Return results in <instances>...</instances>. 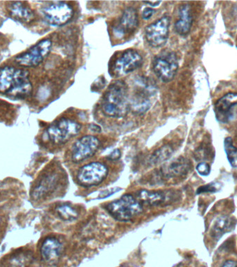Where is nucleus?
<instances>
[{
	"mask_svg": "<svg viewBox=\"0 0 237 267\" xmlns=\"http://www.w3.org/2000/svg\"><path fill=\"white\" fill-rule=\"evenodd\" d=\"M103 113L112 118H123L131 110L130 96L127 83L122 80L114 81L109 86L102 100Z\"/></svg>",
	"mask_w": 237,
	"mask_h": 267,
	"instance_id": "nucleus-1",
	"label": "nucleus"
},
{
	"mask_svg": "<svg viewBox=\"0 0 237 267\" xmlns=\"http://www.w3.org/2000/svg\"><path fill=\"white\" fill-rule=\"evenodd\" d=\"M64 172L55 169H47L40 172L33 183L30 192L33 204L40 205L54 197L63 186Z\"/></svg>",
	"mask_w": 237,
	"mask_h": 267,
	"instance_id": "nucleus-2",
	"label": "nucleus"
},
{
	"mask_svg": "<svg viewBox=\"0 0 237 267\" xmlns=\"http://www.w3.org/2000/svg\"><path fill=\"white\" fill-rule=\"evenodd\" d=\"M27 70L7 66L0 69V92L22 98L27 96L32 91Z\"/></svg>",
	"mask_w": 237,
	"mask_h": 267,
	"instance_id": "nucleus-3",
	"label": "nucleus"
},
{
	"mask_svg": "<svg viewBox=\"0 0 237 267\" xmlns=\"http://www.w3.org/2000/svg\"><path fill=\"white\" fill-rule=\"evenodd\" d=\"M108 211L116 220L120 221H129L138 216L142 211V205L132 195H124L121 198L114 200L105 206Z\"/></svg>",
	"mask_w": 237,
	"mask_h": 267,
	"instance_id": "nucleus-4",
	"label": "nucleus"
},
{
	"mask_svg": "<svg viewBox=\"0 0 237 267\" xmlns=\"http://www.w3.org/2000/svg\"><path fill=\"white\" fill-rule=\"evenodd\" d=\"M81 125L79 122L68 118H61L53 122L47 129V137L55 144H64L79 135Z\"/></svg>",
	"mask_w": 237,
	"mask_h": 267,
	"instance_id": "nucleus-5",
	"label": "nucleus"
},
{
	"mask_svg": "<svg viewBox=\"0 0 237 267\" xmlns=\"http://www.w3.org/2000/svg\"><path fill=\"white\" fill-rule=\"evenodd\" d=\"M153 70L161 81L169 82L173 80L179 70V60L173 52L165 51L159 54L153 59Z\"/></svg>",
	"mask_w": 237,
	"mask_h": 267,
	"instance_id": "nucleus-6",
	"label": "nucleus"
},
{
	"mask_svg": "<svg viewBox=\"0 0 237 267\" xmlns=\"http://www.w3.org/2000/svg\"><path fill=\"white\" fill-rule=\"evenodd\" d=\"M108 175L107 166L103 163L94 161L81 167L77 172V179L81 186L94 187L103 183Z\"/></svg>",
	"mask_w": 237,
	"mask_h": 267,
	"instance_id": "nucleus-7",
	"label": "nucleus"
},
{
	"mask_svg": "<svg viewBox=\"0 0 237 267\" xmlns=\"http://www.w3.org/2000/svg\"><path fill=\"white\" fill-rule=\"evenodd\" d=\"M52 47V42L49 39H44L33 46L26 53L16 57V62L20 66L34 67L41 64Z\"/></svg>",
	"mask_w": 237,
	"mask_h": 267,
	"instance_id": "nucleus-8",
	"label": "nucleus"
},
{
	"mask_svg": "<svg viewBox=\"0 0 237 267\" xmlns=\"http://www.w3.org/2000/svg\"><path fill=\"white\" fill-rule=\"evenodd\" d=\"M73 8L68 3L55 2L44 7L42 10L44 19L51 25L63 26L71 20L74 16Z\"/></svg>",
	"mask_w": 237,
	"mask_h": 267,
	"instance_id": "nucleus-9",
	"label": "nucleus"
},
{
	"mask_svg": "<svg viewBox=\"0 0 237 267\" xmlns=\"http://www.w3.org/2000/svg\"><path fill=\"white\" fill-rule=\"evenodd\" d=\"M171 20L168 16H164L146 27L145 36L148 43L153 48H160L167 41Z\"/></svg>",
	"mask_w": 237,
	"mask_h": 267,
	"instance_id": "nucleus-10",
	"label": "nucleus"
},
{
	"mask_svg": "<svg viewBox=\"0 0 237 267\" xmlns=\"http://www.w3.org/2000/svg\"><path fill=\"white\" fill-rule=\"evenodd\" d=\"M99 147L100 141L97 137L92 135L81 137L72 146V161L79 163L86 160L95 155Z\"/></svg>",
	"mask_w": 237,
	"mask_h": 267,
	"instance_id": "nucleus-11",
	"label": "nucleus"
},
{
	"mask_svg": "<svg viewBox=\"0 0 237 267\" xmlns=\"http://www.w3.org/2000/svg\"><path fill=\"white\" fill-rule=\"evenodd\" d=\"M142 61L143 59L138 51L134 50H127L114 62V74L117 76L127 75L140 68Z\"/></svg>",
	"mask_w": 237,
	"mask_h": 267,
	"instance_id": "nucleus-12",
	"label": "nucleus"
},
{
	"mask_svg": "<svg viewBox=\"0 0 237 267\" xmlns=\"http://www.w3.org/2000/svg\"><path fill=\"white\" fill-rule=\"evenodd\" d=\"M237 105V93H227L218 99L214 105L216 120L221 123H228L232 119V109Z\"/></svg>",
	"mask_w": 237,
	"mask_h": 267,
	"instance_id": "nucleus-13",
	"label": "nucleus"
},
{
	"mask_svg": "<svg viewBox=\"0 0 237 267\" xmlns=\"http://www.w3.org/2000/svg\"><path fill=\"white\" fill-rule=\"evenodd\" d=\"M138 86V91L132 98H130V107L135 114H142L146 112L151 106L149 99L150 95L153 94V89H151L149 84L142 81Z\"/></svg>",
	"mask_w": 237,
	"mask_h": 267,
	"instance_id": "nucleus-14",
	"label": "nucleus"
},
{
	"mask_svg": "<svg viewBox=\"0 0 237 267\" xmlns=\"http://www.w3.org/2000/svg\"><path fill=\"white\" fill-rule=\"evenodd\" d=\"M139 25L138 11L133 7H129L124 10L120 24L114 28V34L117 37H122L125 33L134 31Z\"/></svg>",
	"mask_w": 237,
	"mask_h": 267,
	"instance_id": "nucleus-15",
	"label": "nucleus"
},
{
	"mask_svg": "<svg viewBox=\"0 0 237 267\" xmlns=\"http://www.w3.org/2000/svg\"><path fill=\"white\" fill-rule=\"evenodd\" d=\"M62 249V244L58 239L48 237L42 242L40 247V254L44 261L50 264H53L60 258Z\"/></svg>",
	"mask_w": 237,
	"mask_h": 267,
	"instance_id": "nucleus-16",
	"label": "nucleus"
},
{
	"mask_svg": "<svg viewBox=\"0 0 237 267\" xmlns=\"http://www.w3.org/2000/svg\"><path fill=\"white\" fill-rule=\"evenodd\" d=\"M171 194L162 191L141 190L137 193V199L141 204L149 206H160L165 203L172 201Z\"/></svg>",
	"mask_w": 237,
	"mask_h": 267,
	"instance_id": "nucleus-17",
	"label": "nucleus"
},
{
	"mask_svg": "<svg viewBox=\"0 0 237 267\" xmlns=\"http://www.w3.org/2000/svg\"><path fill=\"white\" fill-rule=\"evenodd\" d=\"M193 23L192 10L188 4L181 6L179 9V19L175 23V30L181 36H186L192 29Z\"/></svg>",
	"mask_w": 237,
	"mask_h": 267,
	"instance_id": "nucleus-18",
	"label": "nucleus"
},
{
	"mask_svg": "<svg viewBox=\"0 0 237 267\" xmlns=\"http://www.w3.org/2000/svg\"><path fill=\"white\" fill-rule=\"evenodd\" d=\"M190 169V161L184 157H179L163 170L162 175L167 179L181 177L186 175Z\"/></svg>",
	"mask_w": 237,
	"mask_h": 267,
	"instance_id": "nucleus-19",
	"label": "nucleus"
},
{
	"mask_svg": "<svg viewBox=\"0 0 237 267\" xmlns=\"http://www.w3.org/2000/svg\"><path fill=\"white\" fill-rule=\"evenodd\" d=\"M236 223L232 218L227 216L218 217L215 221L213 223L210 229V235L214 239H219L224 234L230 231Z\"/></svg>",
	"mask_w": 237,
	"mask_h": 267,
	"instance_id": "nucleus-20",
	"label": "nucleus"
},
{
	"mask_svg": "<svg viewBox=\"0 0 237 267\" xmlns=\"http://www.w3.org/2000/svg\"><path fill=\"white\" fill-rule=\"evenodd\" d=\"M11 16L15 19L22 22H30L34 18L32 10L20 2H15L9 6Z\"/></svg>",
	"mask_w": 237,
	"mask_h": 267,
	"instance_id": "nucleus-21",
	"label": "nucleus"
},
{
	"mask_svg": "<svg viewBox=\"0 0 237 267\" xmlns=\"http://www.w3.org/2000/svg\"><path fill=\"white\" fill-rule=\"evenodd\" d=\"M173 148L169 145H165V146H162L152 154L149 159L150 164L158 165L162 164L170 158L173 154Z\"/></svg>",
	"mask_w": 237,
	"mask_h": 267,
	"instance_id": "nucleus-22",
	"label": "nucleus"
},
{
	"mask_svg": "<svg viewBox=\"0 0 237 267\" xmlns=\"http://www.w3.org/2000/svg\"><path fill=\"white\" fill-rule=\"evenodd\" d=\"M224 147L226 153L227 160L231 166L237 168V148L233 144L232 139L227 137L224 141Z\"/></svg>",
	"mask_w": 237,
	"mask_h": 267,
	"instance_id": "nucleus-23",
	"label": "nucleus"
},
{
	"mask_svg": "<svg viewBox=\"0 0 237 267\" xmlns=\"http://www.w3.org/2000/svg\"><path fill=\"white\" fill-rule=\"evenodd\" d=\"M57 214L63 220L72 221L78 218L79 214L77 211L71 206L64 205L59 206L56 209Z\"/></svg>",
	"mask_w": 237,
	"mask_h": 267,
	"instance_id": "nucleus-24",
	"label": "nucleus"
},
{
	"mask_svg": "<svg viewBox=\"0 0 237 267\" xmlns=\"http://www.w3.org/2000/svg\"><path fill=\"white\" fill-rule=\"evenodd\" d=\"M196 170H197L200 175L207 176L210 173L211 168L208 163L205 162V161H202L196 166Z\"/></svg>",
	"mask_w": 237,
	"mask_h": 267,
	"instance_id": "nucleus-25",
	"label": "nucleus"
},
{
	"mask_svg": "<svg viewBox=\"0 0 237 267\" xmlns=\"http://www.w3.org/2000/svg\"><path fill=\"white\" fill-rule=\"evenodd\" d=\"M216 192H217V188H216V184L210 183L199 187L196 193H197V194H203V193H214Z\"/></svg>",
	"mask_w": 237,
	"mask_h": 267,
	"instance_id": "nucleus-26",
	"label": "nucleus"
},
{
	"mask_svg": "<svg viewBox=\"0 0 237 267\" xmlns=\"http://www.w3.org/2000/svg\"><path fill=\"white\" fill-rule=\"evenodd\" d=\"M154 13V9H152L151 7H147V8L144 9L143 12H142V18L144 20H149L153 16Z\"/></svg>",
	"mask_w": 237,
	"mask_h": 267,
	"instance_id": "nucleus-27",
	"label": "nucleus"
},
{
	"mask_svg": "<svg viewBox=\"0 0 237 267\" xmlns=\"http://www.w3.org/2000/svg\"><path fill=\"white\" fill-rule=\"evenodd\" d=\"M120 157H121V152L118 149L113 150V151L108 156V159L109 160L111 161L118 160Z\"/></svg>",
	"mask_w": 237,
	"mask_h": 267,
	"instance_id": "nucleus-28",
	"label": "nucleus"
},
{
	"mask_svg": "<svg viewBox=\"0 0 237 267\" xmlns=\"http://www.w3.org/2000/svg\"><path fill=\"white\" fill-rule=\"evenodd\" d=\"M6 223L3 217L0 216V240L3 239L6 228Z\"/></svg>",
	"mask_w": 237,
	"mask_h": 267,
	"instance_id": "nucleus-29",
	"label": "nucleus"
},
{
	"mask_svg": "<svg viewBox=\"0 0 237 267\" xmlns=\"http://www.w3.org/2000/svg\"><path fill=\"white\" fill-rule=\"evenodd\" d=\"M120 190V189L118 188L108 189V191H105V192H102V194H101V197L100 198H106L107 196H110L112 194H114V193H116V192H118V191Z\"/></svg>",
	"mask_w": 237,
	"mask_h": 267,
	"instance_id": "nucleus-30",
	"label": "nucleus"
},
{
	"mask_svg": "<svg viewBox=\"0 0 237 267\" xmlns=\"http://www.w3.org/2000/svg\"><path fill=\"white\" fill-rule=\"evenodd\" d=\"M221 267H237V263L232 259H229L224 262Z\"/></svg>",
	"mask_w": 237,
	"mask_h": 267,
	"instance_id": "nucleus-31",
	"label": "nucleus"
},
{
	"mask_svg": "<svg viewBox=\"0 0 237 267\" xmlns=\"http://www.w3.org/2000/svg\"><path fill=\"white\" fill-rule=\"evenodd\" d=\"M144 3L151 6V7H155L159 6L161 2H144Z\"/></svg>",
	"mask_w": 237,
	"mask_h": 267,
	"instance_id": "nucleus-32",
	"label": "nucleus"
},
{
	"mask_svg": "<svg viewBox=\"0 0 237 267\" xmlns=\"http://www.w3.org/2000/svg\"><path fill=\"white\" fill-rule=\"evenodd\" d=\"M90 129L92 131H95V132H99V131H101V128L97 125H92Z\"/></svg>",
	"mask_w": 237,
	"mask_h": 267,
	"instance_id": "nucleus-33",
	"label": "nucleus"
}]
</instances>
